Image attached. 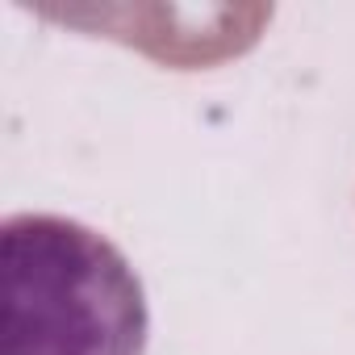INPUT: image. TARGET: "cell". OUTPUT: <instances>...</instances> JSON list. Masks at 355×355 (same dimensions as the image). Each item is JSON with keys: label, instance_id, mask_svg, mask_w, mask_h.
<instances>
[{"label": "cell", "instance_id": "cell-1", "mask_svg": "<svg viewBox=\"0 0 355 355\" xmlns=\"http://www.w3.org/2000/svg\"><path fill=\"white\" fill-rule=\"evenodd\" d=\"M134 263L92 226L13 214L0 226V355H146Z\"/></svg>", "mask_w": 355, "mask_h": 355}]
</instances>
